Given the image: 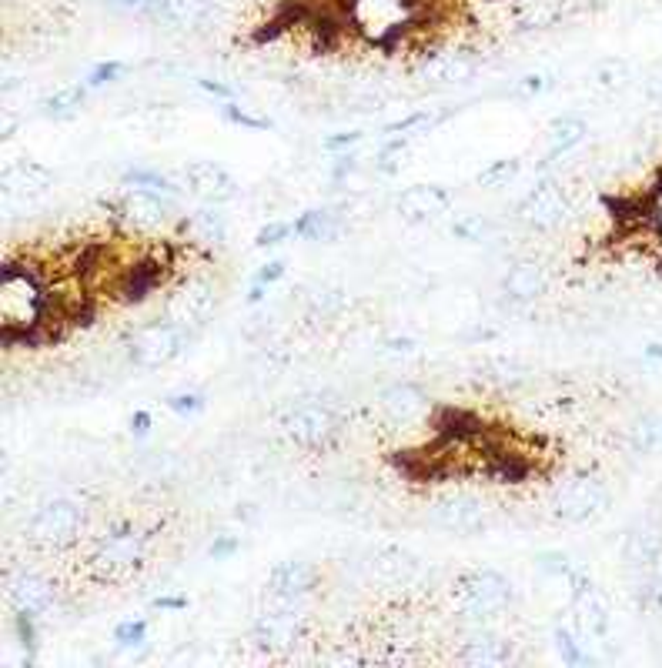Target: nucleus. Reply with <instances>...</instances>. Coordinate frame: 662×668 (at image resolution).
I'll list each match as a JSON object with an SVG mask.
<instances>
[{
    "label": "nucleus",
    "mask_w": 662,
    "mask_h": 668,
    "mask_svg": "<svg viewBox=\"0 0 662 668\" xmlns=\"http://www.w3.org/2000/svg\"><path fill=\"white\" fill-rule=\"evenodd\" d=\"M4 602L14 615L41 618L54 608V585L44 582V578L34 575V572H7Z\"/></svg>",
    "instance_id": "14"
},
{
    "label": "nucleus",
    "mask_w": 662,
    "mask_h": 668,
    "mask_svg": "<svg viewBox=\"0 0 662 668\" xmlns=\"http://www.w3.org/2000/svg\"><path fill=\"white\" fill-rule=\"evenodd\" d=\"M579 632L576 628H569V625H556V632H552V642H556V652H559V658L566 665H589L592 658L586 655V648H582V642H579Z\"/></svg>",
    "instance_id": "34"
},
{
    "label": "nucleus",
    "mask_w": 662,
    "mask_h": 668,
    "mask_svg": "<svg viewBox=\"0 0 662 668\" xmlns=\"http://www.w3.org/2000/svg\"><path fill=\"white\" fill-rule=\"evenodd\" d=\"M181 348H184V331L171 321H158L141 328L128 341V361L141 371H154L178 358Z\"/></svg>",
    "instance_id": "7"
},
{
    "label": "nucleus",
    "mask_w": 662,
    "mask_h": 668,
    "mask_svg": "<svg viewBox=\"0 0 662 668\" xmlns=\"http://www.w3.org/2000/svg\"><path fill=\"white\" fill-rule=\"evenodd\" d=\"M168 411H174V415L188 418V415H198V411L204 408V395H194V391H181V395H168Z\"/></svg>",
    "instance_id": "45"
},
{
    "label": "nucleus",
    "mask_w": 662,
    "mask_h": 668,
    "mask_svg": "<svg viewBox=\"0 0 662 668\" xmlns=\"http://www.w3.org/2000/svg\"><path fill=\"white\" fill-rule=\"evenodd\" d=\"M265 291H268V284H251V291H248V304H258V301H265Z\"/></svg>",
    "instance_id": "57"
},
{
    "label": "nucleus",
    "mask_w": 662,
    "mask_h": 668,
    "mask_svg": "<svg viewBox=\"0 0 662 668\" xmlns=\"http://www.w3.org/2000/svg\"><path fill=\"white\" fill-rule=\"evenodd\" d=\"M435 431L445 438H475L479 435V421H475V415H469V411L462 408H442L435 418Z\"/></svg>",
    "instance_id": "31"
},
{
    "label": "nucleus",
    "mask_w": 662,
    "mask_h": 668,
    "mask_svg": "<svg viewBox=\"0 0 662 668\" xmlns=\"http://www.w3.org/2000/svg\"><path fill=\"white\" fill-rule=\"evenodd\" d=\"M382 348L388 351V355H412V351L418 348V341L408 338V334H398V338H385Z\"/></svg>",
    "instance_id": "52"
},
{
    "label": "nucleus",
    "mask_w": 662,
    "mask_h": 668,
    "mask_svg": "<svg viewBox=\"0 0 662 668\" xmlns=\"http://www.w3.org/2000/svg\"><path fill=\"white\" fill-rule=\"evenodd\" d=\"M288 238H295V221H271V224H265V228L258 231V238H255V244L258 248H275V244H281V241H288Z\"/></svg>",
    "instance_id": "44"
},
{
    "label": "nucleus",
    "mask_w": 662,
    "mask_h": 668,
    "mask_svg": "<svg viewBox=\"0 0 662 668\" xmlns=\"http://www.w3.org/2000/svg\"><path fill=\"white\" fill-rule=\"evenodd\" d=\"M315 585H318V568L308 562H278L268 575V588L278 602L281 598L295 602V598L308 595Z\"/></svg>",
    "instance_id": "21"
},
{
    "label": "nucleus",
    "mask_w": 662,
    "mask_h": 668,
    "mask_svg": "<svg viewBox=\"0 0 662 668\" xmlns=\"http://www.w3.org/2000/svg\"><path fill=\"white\" fill-rule=\"evenodd\" d=\"M589 134V124L582 121L579 114H562L556 121L549 124V151H545V161H559V157H566L569 151H576V147L586 141Z\"/></svg>",
    "instance_id": "25"
},
{
    "label": "nucleus",
    "mask_w": 662,
    "mask_h": 668,
    "mask_svg": "<svg viewBox=\"0 0 662 668\" xmlns=\"http://www.w3.org/2000/svg\"><path fill=\"white\" fill-rule=\"evenodd\" d=\"M342 291H335V288H325V284H315V288L308 291V304L315 308L318 314H331V311H338L342 308Z\"/></svg>",
    "instance_id": "43"
},
{
    "label": "nucleus",
    "mask_w": 662,
    "mask_h": 668,
    "mask_svg": "<svg viewBox=\"0 0 662 668\" xmlns=\"http://www.w3.org/2000/svg\"><path fill=\"white\" fill-rule=\"evenodd\" d=\"M278 428L298 448L325 451L335 441L342 421H338V415L328 405H295L278 418Z\"/></svg>",
    "instance_id": "5"
},
{
    "label": "nucleus",
    "mask_w": 662,
    "mask_h": 668,
    "mask_svg": "<svg viewBox=\"0 0 662 668\" xmlns=\"http://www.w3.org/2000/svg\"><path fill=\"white\" fill-rule=\"evenodd\" d=\"M151 608L154 612H184V608H188V598L184 595H158L151 602Z\"/></svg>",
    "instance_id": "53"
},
{
    "label": "nucleus",
    "mask_w": 662,
    "mask_h": 668,
    "mask_svg": "<svg viewBox=\"0 0 662 668\" xmlns=\"http://www.w3.org/2000/svg\"><path fill=\"white\" fill-rule=\"evenodd\" d=\"M549 512L566 525H589L612 505L609 488L596 475H569L549 488Z\"/></svg>",
    "instance_id": "2"
},
{
    "label": "nucleus",
    "mask_w": 662,
    "mask_h": 668,
    "mask_svg": "<svg viewBox=\"0 0 662 668\" xmlns=\"http://www.w3.org/2000/svg\"><path fill=\"white\" fill-rule=\"evenodd\" d=\"M418 572H422V562L412 552H405V548L388 545L372 555V575L385 585H408L415 582Z\"/></svg>",
    "instance_id": "22"
},
{
    "label": "nucleus",
    "mask_w": 662,
    "mask_h": 668,
    "mask_svg": "<svg viewBox=\"0 0 662 668\" xmlns=\"http://www.w3.org/2000/svg\"><path fill=\"white\" fill-rule=\"evenodd\" d=\"M519 221L532 231H556L569 221V198L556 181H539L519 201Z\"/></svg>",
    "instance_id": "11"
},
{
    "label": "nucleus",
    "mask_w": 662,
    "mask_h": 668,
    "mask_svg": "<svg viewBox=\"0 0 662 668\" xmlns=\"http://www.w3.org/2000/svg\"><path fill=\"white\" fill-rule=\"evenodd\" d=\"M646 358H652V361H662V345H649V348H646Z\"/></svg>",
    "instance_id": "58"
},
{
    "label": "nucleus",
    "mask_w": 662,
    "mask_h": 668,
    "mask_svg": "<svg viewBox=\"0 0 662 668\" xmlns=\"http://www.w3.org/2000/svg\"><path fill=\"white\" fill-rule=\"evenodd\" d=\"M475 74V61L469 54H432L418 67V77L435 87H455L465 84Z\"/></svg>",
    "instance_id": "23"
},
{
    "label": "nucleus",
    "mask_w": 662,
    "mask_h": 668,
    "mask_svg": "<svg viewBox=\"0 0 662 668\" xmlns=\"http://www.w3.org/2000/svg\"><path fill=\"white\" fill-rule=\"evenodd\" d=\"M241 548L238 535H218L214 542L208 545V558L211 562H225V558H231Z\"/></svg>",
    "instance_id": "48"
},
{
    "label": "nucleus",
    "mask_w": 662,
    "mask_h": 668,
    "mask_svg": "<svg viewBox=\"0 0 662 668\" xmlns=\"http://www.w3.org/2000/svg\"><path fill=\"white\" fill-rule=\"evenodd\" d=\"M121 74H124L121 61H104V64H97L91 74H87V87H104V84L118 81Z\"/></svg>",
    "instance_id": "46"
},
{
    "label": "nucleus",
    "mask_w": 662,
    "mask_h": 668,
    "mask_svg": "<svg viewBox=\"0 0 662 668\" xmlns=\"http://www.w3.org/2000/svg\"><path fill=\"white\" fill-rule=\"evenodd\" d=\"M87 522V508L74 498H51L31 515L27 535L44 548H64L81 538Z\"/></svg>",
    "instance_id": "4"
},
{
    "label": "nucleus",
    "mask_w": 662,
    "mask_h": 668,
    "mask_svg": "<svg viewBox=\"0 0 662 668\" xmlns=\"http://www.w3.org/2000/svg\"><path fill=\"white\" fill-rule=\"evenodd\" d=\"M338 231V221L331 211H305L295 221V238L301 241H331Z\"/></svg>",
    "instance_id": "30"
},
{
    "label": "nucleus",
    "mask_w": 662,
    "mask_h": 668,
    "mask_svg": "<svg viewBox=\"0 0 662 668\" xmlns=\"http://www.w3.org/2000/svg\"><path fill=\"white\" fill-rule=\"evenodd\" d=\"M545 288H549V278H545L542 264H535V261H515L502 278V294H505V301H512V304L539 301Z\"/></svg>",
    "instance_id": "20"
},
{
    "label": "nucleus",
    "mask_w": 662,
    "mask_h": 668,
    "mask_svg": "<svg viewBox=\"0 0 662 668\" xmlns=\"http://www.w3.org/2000/svg\"><path fill=\"white\" fill-rule=\"evenodd\" d=\"M198 87H201V91H208V94H214V97H231V87H225V84H218V81H198Z\"/></svg>",
    "instance_id": "56"
},
{
    "label": "nucleus",
    "mask_w": 662,
    "mask_h": 668,
    "mask_svg": "<svg viewBox=\"0 0 662 668\" xmlns=\"http://www.w3.org/2000/svg\"><path fill=\"white\" fill-rule=\"evenodd\" d=\"M144 555H148V535H141L131 525H121L104 538H97L94 555L87 562H91V572L101 582H124L144 565Z\"/></svg>",
    "instance_id": "3"
},
{
    "label": "nucleus",
    "mask_w": 662,
    "mask_h": 668,
    "mask_svg": "<svg viewBox=\"0 0 662 668\" xmlns=\"http://www.w3.org/2000/svg\"><path fill=\"white\" fill-rule=\"evenodd\" d=\"M659 438H662V421L652 418V415L639 418L636 425L629 428V448L636 451V455H649V451H656Z\"/></svg>",
    "instance_id": "36"
},
{
    "label": "nucleus",
    "mask_w": 662,
    "mask_h": 668,
    "mask_svg": "<svg viewBox=\"0 0 662 668\" xmlns=\"http://www.w3.org/2000/svg\"><path fill=\"white\" fill-rule=\"evenodd\" d=\"M562 0H515V21L525 31H542L559 21Z\"/></svg>",
    "instance_id": "26"
},
{
    "label": "nucleus",
    "mask_w": 662,
    "mask_h": 668,
    "mask_svg": "<svg viewBox=\"0 0 662 668\" xmlns=\"http://www.w3.org/2000/svg\"><path fill=\"white\" fill-rule=\"evenodd\" d=\"M114 214L121 218L124 228L138 234H158L171 224V201L168 194H158L148 188H128L121 194Z\"/></svg>",
    "instance_id": "10"
},
{
    "label": "nucleus",
    "mask_w": 662,
    "mask_h": 668,
    "mask_svg": "<svg viewBox=\"0 0 662 668\" xmlns=\"http://www.w3.org/2000/svg\"><path fill=\"white\" fill-rule=\"evenodd\" d=\"M151 428H154V418L148 415V411H134V415H131V431H134V435H148Z\"/></svg>",
    "instance_id": "55"
},
{
    "label": "nucleus",
    "mask_w": 662,
    "mask_h": 668,
    "mask_svg": "<svg viewBox=\"0 0 662 668\" xmlns=\"http://www.w3.org/2000/svg\"><path fill=\"white\" fill-rule=\"evenodd\" d=\"M519 157H499V161H489L479 171V178H475V184H479L482 191H495V188H509V184L515 181V174H519Z\"/></svg>",
    "instance_id": "32"
},
{
    "label": "nucleus",
    "mask_w": 662,
    "mask_h": 668,
    "mask_svg": "<svg viewBox=\"0 0 662 668\" xmlns=\"http://www.w3.org/2000/svg\"><path fill=\"white\" fill-rule=\"evenodd\" d=\"M535 562L545 575L552 578H562V582H569L572 575H576V565H572V558L566 552H539L535 555Z\"/></svg>",
    "instance_id": "39"
},
{
    "label": "nucleus",
    "mask_w": 662,
    "mask_h": 668,
    "mask_svg": "<svg viewBox=\"0 0 662 668\" xmlns=\"http://www.w3.org/2000/svg\"><path fill=\"white\" fill-rule=\"evenodd\" d=\"M188 231L194 234V241L201 244H221L228 238V221L221 211H214V204H208V208L194 211L188 218Z\"/></svg>",
    "instance_id": "28"
},
{
    "label": "nucleus",
    "mask_w": 662,
    "mask_h": 668,
    "mask_svg": "<svg viewBox=\"0 0 662 668\" xmlns=\"http://www.w3.org/2000/svg\"><path fill=\"white\" fill-rule=\"evenodd\" d=\"M285 271H288L285 261H268V264H261V268H258L255 281H258V284H275V281L285 278Z\"/></svg>",
    "instance_id": "51"
},
{
    "label": "nucleus",
    "mask_w": 662,
    "mask_h": 668,
    "mask_svg": "<svg viewBox=\"0 0 662 668\" xmlns=\"http://www.w3.org/2000/svg\"><path fill=\"white\" fill-rule=\"evenodd\" d=\"M395 211L402 221L428 228L452 214V191L442 184H412L395 198Z\"/></svg>",
    "instance_id": "13"
},
{
    "label": "nucleus",
    "mask_w": 662,
    "mask_h": 668,
    "mask_svg": "<svg viewBox=\"0 0 662 668\" xmlns=\"http://www.w3.org/2000/svg\"><path fill=\"white\" fill-rule=\"evenodd\" d=\"M378 405H382L388 421H395V425H422V421H432L435 411L432 398L418 385H408V381H395V385L382 388Z\"/></svg>",
    "instance_id": "17"
},
{
    "label": "nucleus",
    "mask_w": 662,
    "mask_h": 668,
    "mask_svg": "<svg viewBox=\"0 0 662 668\" xmlns=\"http://www.w3.org/2000/svg\"><path fill=\"white\" fill-rule=\"evenodd\" d=\"M144 14L171 31H194L208 21V0H148Z\"/></svg>",
    "instance_id": "18"
},
{
    "label": "nucleus",
    "mask_w": 662,
    "mask_h": 668,
    "mask_svg": "<svg viewBox=\"0 0 662 668\" xmlns=\"http://www.w3.org/2000/svg\"><path fill=\"white\" fill-rule=\"evenodd\" d=\"M365 137V131H342V134H331V137H325V151H331V154H338V151H348V147H355L358 141Z\"/></svg>",
    "instance_id": "50"
},
{
    "label": "nucleus",
    "mask_w": 662,
    "mask_h": 668,
    "mask_svg": "<svg viewBox=\"0 0 662 668\" xmlns=\"http://www.w3.org/2000/svg\"><path fill=\"white\" fill-rule=\"evenodd\" d=\"M442 121V114H432V111H412L402 121H392L385 127V134H398V137H408V131H425V127H432Z\"/></svg>",
    "instance_id": "38"
},
{
    "label": "nucleus",
    "mask_w": 662,
    "mask_h": 668,
    "mask_svg": "<svg viewBox=\"0 0 662 668\" xmlns=\"http://www.w3.org/2000/svg\"><path fill=\"white\" fill-rule=\"evenodd\" d=\"M114 642L121 648H138L148 642V622L144 618H124V622L114 628Z\"/></svg>",
    "instance_id": "40"
},
{
    "label": "nucleus",
    "mask_w": 662,
    "mask_h": 668,
    "mask_svg": "<svg viewBox=\"0 0 662 668\" xmlns=\"http://www.w3.org/2000/svg\"><path fill=\"white\" fill-rule=\"evenodd\" d=\"M545 77L542 74H529V77H522L519 84L512 87V97H519V101H529V97H539L542 91H545Z\"/></svg>",
    "instance_id": "49"
},
{
    "label": "nucleus",
    "mask_w": 662,
    "mask_h": 668,
    "mask_svg": "<svg viewBox=\"0 0 662 668\" xmlns=\"http://www.w3.org/2000/svg\"><path fill=\"white\" fill-rule=\"evenodd\" d=\"M221 114H225L231 124L245 127V131H271V121H268V117L248 114L245 107H238V104H231V101H228L225 107H221Z\"/></svg>",
    "instance_id": "42"
},
{
    "label": "nucleus",
    "mask_w": 662,
    "mask_h": 668,
    "mask_svg": "<svg viewBox=\"0 0 662 668\" xmlns=\"http://www.w3.org/2000/svg\"><path fill=\"white\" fill-rule=\"evenodd\" d=\"M659 558H662V535L656 528L649 525L632 528L626 542H622V565L636 568V572H652L659 565Z\"/></svg>",
    "instance_id": "24"
},
{
    "label": "nucleus",
    "mask_w": 662,
    "mask_h": 668,
    "mask_svg": "<svg viewBox=\"0 0 662 668\" xmlns=\"http://www.w3.org/2000/svg\"><path fill=\"white\" fill-rule=\"evenodd\" d=\"M34 615H14V628H17V638H21V645L27 648V655L34 658L37 652V632H34Z\"/></svg>",
    "instance_id": "47"
},
{
    "label": "nucleus",
    "mask_w": 662,
    "mask_h": 668,
    "mask_svg": "<svg viewBox=\"0 0 662 668\" xmlns=\"http://www.w3.org/2000/svg\"><path fill=\"white\" fill-rule=\"evenodd\" d=\"M629 81H632V71H629V64L622 61V57H606V61H599L596 71H592V84H596L602 94L626 91Z\"/></svg>",
    "instance_id": "29"
},
{
    "label": "nucleus",
    "mask_w": 662,
    "mask_h": 668,
    "mask_svg": "<svg viewBox=\"0 0 662 668\" xmlns=\"http://www.w3.org/2000/svg\"><path fill=\"white\" fill-rule=\"evenodd\" d=\"M87 101V84H67L44 101V114L51 121H74Z\"/></svg>",
    "instance_id": "27"
},
{
    "label": "nucleus",
    "mask_w": 662,
    "mask_h": 668,
    "mask_svg": "<svg viewBox=\"0 0 662 668\" xmlns=\"http://www.w3.org/2000/svg\"><path fill=\"white\" fill-rule=\"evenodd\" d=\"M214 308H218V288L204 278H188L174 288L168 304H164V321H171V324H178L181 331H188V328H198V324L208 321Z\"/></svg>",
    "instance_id": "8"
},
{
    "label": "nucleus",
    "mask_w": 662,
    "mask_h": 668,
    "mask_svg": "<svg viewBox=\"0 0 662 668\" xmlns=\"http://www.w3.org/2000/svg\"><path fill=\"white\" fill-rule=\"evenodd\" d=\"M111 4H118V7H144L148 0H111Z\"/></svg>",
    "instance_id": "59"
},
{
    "label": "nucleus",
    "mask_w": 662,
    "mask_h": 668,
    "mask_svg": "<svg viewBox=\"0 0 662 668\" xmlns=\"http://www.w3.org/2000/svg\"><path fill=\"white\" fill-rule=\"evenodd\" d=\"M515 588L502 572H492V568H475V572H465L459 582H455V615L462 622L482 625L492 622L495 615H502L505 608L512 605Z\"/></svg>",
    "instance_id": "1"
},
{
    "label": "nucleus",
    "mask_w": 662,
    "mask_h": 668,
    "mask_svg": "<svg viewBox=\"0 0 662 668\" xmlns=\"http://www.w3.org/2000/svg\"><path fill=\"white\" fill-rule=\"evenodd\" d=\"M569 588H572V618H576V632L579 635H589V638H602L609 632V622H612V605L606 592L592 582L586 572H579L569 578Z\"/></svg>",
    "instance_id": "9"
},
{
    "label": "nucleus",
    "mask_w": 662,
    "mask_h": 668,
    "mask_svg": "<svg viewBox=\"0 0 662 668\" xmlns=\"http://www.w3.org/2000/svg\"><path fill=\"white\" fill-rule=\"evenodd\" d=\"M355 167H358V157L345 151V154H342V157H338V161H335V167H331V181H345L348 174L355 171Z\"/></svg>",
    "instance_id": "54"
},
{
    "label": "nucleus",
    "mask_w": 662,
    "mask_h": 668,
    "mask_svg": "<svg viewBox=\"0 0 662 668\" xmlns=\"http://www.w3.org/2000/svg\"><path fill=\"white\" fill-rule=\"evenodd\" d=\"M489 475L495 481H505V485H519L529 475V465L519 458V455H492V465H489Z\"/></svg>",
    "instance_id": "37"
},
{
    "label": "nucleus",
    "mask_w": 662,
    "mask_h": 668,
    "mask_svg": "<svg viewBox=\"0 0 662 668\" xmlns=\"http://www.w3.org/2000/svg\"><path fill=\"white\" fill-rule=\"evenodd\" d=\"M449 231H452L459 241H465V244L485 241V234H489V221H485L482 214H465V218L452 221V228H449Z\"/></svg>",
    "instance_id": "41"
},
{
    "label": "nucleus",
    "mask_w": 662,
    "mask_h": 668,
    "mask_svg": "<svg viewBox=\"0 0 662 668\" xmlns=\"http://www.w3.org/2000/svg\"><path fill=\"white\" fill-rule=\"evenodd\" d=\"M57 188V178L51 167H44L41 161H31V157H21V161L7 164L4 171V194L7 201H21V204H34L47 198Z\"/></svg>",
    "instance_id": "15"
},
{
    "label": "nucleus",
    "mask_w": 662,
    "mask_h": 668,
    "mask_svg": "<svg viewBox=\"0 0 662 668\" xmlns=\"http://www.w3.org/2000/svg\"><path fill=\"white\" fill-rule=\"evenodd\" d=\"M184 184L204 204H228L238 198V181L218 161H191L184 167Z\"/></svg>",
    "instance_id": "16"
},
{
    "label": "nucleus",
    "mask_w": 662,
    "mask_h": 668,
    "mask_svg": "<svg viewBox=\"0 0 662 668\" xmlns=\"http://www.w3.org/2000/svg\"><path fill=\"white\" fill-rule=\"evenodd\" d=\"M432 522L442 528V532L452 535H485L492 525V515L485 508L482 498L472 495H449V498H438L432 505Z\"/></svg>",
    "instance_id": "12"
},
{
    "label": "nucleus",
    "mask_w": 662,
    "mask_h": 668,
    "mask_svg": "<svg viewBox=\"0 0 662 668\" xmlns=\"http://www.w3.org/2000/svg\"><path fill=\"white\" fill-rule=\"evenodd\" d=\"M301 638H305V615H301L288 598H281V605L261 612L255 618V628H251V642L268 655L291 652Z\"/></svg>",
    "instance_id": "6"
},
{
    "label": "nucleus",
    "mask_w": 662,
    "mask_h": 668,
    "mask_svg": "<svg viewBox=\"0 0 662 668\" xmlns=\"http://www.w3.org/2000/svg\"><path fill=\"white\" fill-rule=\"evenodd\" d=\"M479 371H482V381H489L495 388H509V385H519L525 378V368L515 365L512 358H489V361H479Z\"/></svg>",
    "instance_id": "33"
},
{
    "label": "nucleus",
    "mask_w": 662,
    "mask_h": 668,
    "mask_svg": "<svg viewBox=\"0 0 662 668\" xmlns=\"http://www.w3.org/2000/svg\"><path fill=\"white\" fill-rule=\"evenodd\" d=\"M512 642L502 635H485L475 632L462 642L459 648V662L469 668H502L512 662Z\"/></svg>",
    "instance_id": "19"
},
{
    "label": "nucleus",
    "mask_w": 662,
    "mask_h": 668,
    "mask_svg": "<svg viewBox=\"0 0 662 668\" xmlns=\"http://www.w3.org/2000/svg\"><path fill=\"white\" fill-rule=\"evenodd\" d=\"M124 184H128V188H148V191L168 194V198H178V194H181V188L168 178V174L151 171V167H138V171H128V174H124Z\"/></svg>",
    "instance_id": "35"
}]
</instances>
